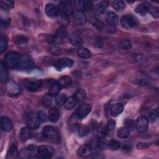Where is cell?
I'll return each mask as SVG.
<instances>
[{
	"mask_svg": "<svg viewBox=\"0 0 159 159\" xmlns=\"http://www.w3.org/2000/svg\"><path fill=\"white\" fill-rule=\"evenodd\" d=\"M42 134L45 139H48L52 142L58 143L60 141V135L58 130L52 126H45Z\"/></svg>",
	"mask_w": 159,
	"mask_h": 159,
	"instance_id": "cell-1",
	"label": "cell"
},
{
	"mask_svg": "<svg viewBox=\"0 0 159 159\" xmlns=\"http://www.w3.org/2000/svg\"><path fill=\"white\" fill-rule=\"evenodd\" d=\"M20 56L16 52H9L5 57V61L6 65L9 67H14L17 66Z\"/></svg>",
	"mask_w": 159,
	"mask_h": 159,
	"instance_id": "cell-2",
	"label": "cell"
},
{
	"mask_svg": "<svg viewBox=\"0 0 159 159\" xmlns=\"http://www.w3.org/2000/svg\"><path fill=\"white\" fill-rule=\"evenodd\" d=\"M74 61L70 58H60L57 59L54 62V66L57 70H61L67 67L73 66Z\"/></svg>",
	"mask_w": 159,
	"mask_h": 159,
	"instance_id": "cell-3",
	"label": "cell"
},
{
	"mask_svg": "<svg viewBox=\"0 0 159 159\" xmlns=\"http://www.w3.org/2000/svg\"><path fill=\"white\" fill-rule=\"evenodd\" d=\"M91 111V106L88 103H83L75 112V114L80 119H82L87 116Z\"/></svg>",
	"mask_w": 159,
	"mask_h": 159,
	"instance_id": "cell-4",
	"label": "cell"
},
{
	"mask_svg": "<svg viewBox=\"0 0 159 159\" xmlns=\"http://www.w3.org/2000/svg\"><path fill=\"white\" fill-rule=\"evenodd\" d=\"M130 81L139 85H147L150 83V79L147 76L142 73H137L132 76Z\"/></svg>",
	"mask_w": 159,
	"mask_h": 159,
	"instance_id": "cell-5",
	"label": "cell"
},
{
	"mask_svg": "<svg viewBox=\"0 0 159 159\" xmlns=\"http://www.w3.org/2000/svg\"><path fill=\"white\" fill-rule=\"evenodd\" d=\"M38 155L43 158H50L53 154V148L48 145H40L37 148Z\"/></svg>",
	"mask_w": 159,
	"mask_h": 159,
	"instance_id": "cell-6",
	"label": "cell"
},
{
	"mask_svg": "<svg viewBox=\"0 0 159 159\" xmlns=\"http://www.w3.org/2000/svg\"><path fill=\"white\" fill-rule=\"evenodd\" d=\"M24 84L27 90L34 92L38 90L41 87L42 82L38 80L28 79L25 80Z\"/></svg>",
	"mask_w": 159,
	"mask_h": 159,
	"instance_id": "cell-7",
	"label": "cell"
},
{
	"mask_svg": "<svg viewBox=\"0 0 159 159\" xmlns=\"http://www.w3.org/2000/svg\"><path fill=\"white\" fill-rule=\"evenodd\" d=\"M148 120L145 116H141L137 118L135 122V127L138 132L140 133H143L146 132L148 129Z\"/></svg>",
	"mask_w": 159,
	"mask_h": 159,
	"instance_id": "cell-8",
	"label": "cell"
},
{
	"mask_svg": "<svg viewBox=\"0 0 159 159\" xmlns=\"http://www.w3.org/2000/svg\"><path fill=\"white\" fill-rule=\"evenodd\" d=\"M120 24L124 27L130 29L137 25V20L134 16L131 15H125L122 17L120 19Z\"/></svg>",
	"mask_w": 159,
	"mask_h": 159,
	"instance_id": "cell-9",
	"label": "cell"
},
{
	"mask_svg": "<svg viewBox=\"0 0 159 159\" xmlns=\"http://www.w3.org/2000/svg\"><path fill=\"white\" fill-rule=\"evenodd\" d=\"M34 64L32 59L27 55L20 56L17 66L20 69H27L30 68Z\"/></svg>",
	"mask_w": 159,
	"mask_h": 159,
	"instance_id": "cell-10",
	"label": "cell"
},
{
	"mask_svg": "<svg viewBox=\"0 0 159 159\" xmlns=\"http://www.w3.org/2000/svg\"><path fill=\"white\" fill-rule=\"evenodd\" d=\"M40 120H39L37 115L30 113L27 117V127L31 130H36L40 126Z\"/></svg>",
	"mask_w": 159,
	"mask_h": 159,
	"instance_id": "cell-11",
	"label": "cell"
},
{
	"mask_svg": "<svg viewBox=\"0 0 159 159\" xmlns=\"http://www.w3.org/2000/svg\"><path fill=\"white\" fill-rule=\"evenodd\" d=\"M58 9L61 14L66 16H70L73 13V8L68 1H61L58 6Z\"/></svg>",
	"mask_w": 159,
	"mask_h": 159,
	"instance_id": "cell-12",
	"label": "cell"
},
{
	"mask_svg": "<svg viewBox=\"0 0 159 159\" xmlns=\"http://www.w3.org/2000/svg\"><path fill=\"white\" fill-rule=\"evenodd\" d=\"M6 89L8 94L11 96H16L19 94L20 89L19 86L15 82L11 81L7 83Z\"/></svg>",
	"mask_w": 159,
	"mask_h": 159,
	"instance_id": "cell-13",
	"label": "cell"
},
{
	"mask_svg": "<svg viewBox=\"0 0 159 159\" xmlns=\"http://www.w3.org/2000/svg\"><path fill=\"white\" fill-rule=\"evenodd\" d=\"M66 36V32L64 29H60L58 30L53 35H52L50 37V42H59L63 40Z\"/></svg>",
	"mask_w": 159,
	"mask_h": 159,
	"instance_id": "cell-14",
	"label": "cell"
},
{
	"mask_svg": "<svg viewBox=\"0 0 159 159\" xmlns=\"http://www.w3.org/2000/svg\"><path fill=\"white\" fill-rule=\"evenodd\" d=\"M78 155L82 158H88L92 155V148L89 144L81 145L78 151Z\"/></svg>",
	"mask_w": 159,
	"mask_h": 159,
	"instance_id": "cell-15",
	"label": "cell"
},
{
	"mask_svg": "<svg viewBox=\"0 0 159 159\" xmlns=\"http://www.w3.org/2000/svg\"><path fill=\"white\" fill-rule=\"evenodd\" d=\"M45 11L46 14L51 17H56L58 15L59 9L56 6L52 3L47 4L45 7Z\"/></svg>",
	"mask_w": 159,
	"mask_h": 159,
	"instance_id": "cell-16",
	"label": "cell"
},
{
	"mask_svg": "<svg viewBox=\"0 0 159 159\" xmlns=\"http://www.w3.org/2000/svg\"><path fill=\"white\" fill-rule=\"evenodd\" d=\"M73 20L77 25H83L86 22V17L83 11H78L74 14Z\"/></svg>",
	"mask_w": 159,
	"mask_h": 159,
	"instance_id": "cell-17",
	"label": "cell"
},
{
	"mask_svg": "<svg viewBox=\"0 0 159 159\" xmlns=\"http://www.w3.org/2000/svg\"><path fill=\"white\" fill-rule=\"evenodd\" d=\"M28 127H24L21 129L19 133V139L22 142H25L32 137V133Z\"/></svg>",
	"mask_w": 159,
	"mask_h": 159,
	"instance_id": "cell-18",
	"label": "cell"
},
{
	"mask_svg": "<svg viewBox=\"0 0 159 159\" xmlns=\"http://www.w3.org/2000/svg\"><path fill=\"white\" fill-rule=\"evenodd\" d=\"M1 128L4 132H9L12 129V123L9 118L6 116L1 117Z\"/></svg>",
	"mask_w": 159,
	"mask_h": 159,
	"instance_id": "cell-19",
	"label": "cell"
},
{
	"mask_svg": "<svg viewBox=\"0 0 159 159\" xmlns=\"http://www.w3.org/2000/svg\"><path fill=\"white\" fill-rule=\"evenodd\" d=\"M69 41L75 47H80L83 45V40L80 35L76 34H71L69 36Z\"/></svg>",
	"mask_w": 159,
	"mask_h": 159,
	"instance_id": "cell-20",
	"label": "cell"
},
{
	"mask_svg": "<svg viewBox=\"0 0 159 159\" xmlns=\"http://www.w3.org/2000/svg\"><path fill=\"white\" fill-rule=\"evenodd\" d=\"M21 155H24L22 157L24 158H33L35 157V147L34 146H29L24 149H22L20 152Z\"/></svg>",
	"mask_w": 159,
	"mask_h": 159,
	"instance_id": "cell-21",
	"label": "cell"
},
{
	"mask_svg": "<svg viewBox=\"0 0 159 159\" xmlns=\"http://www.w3.org/2000/svg\"><path fill=\"white\" fill-rule=\"evenodd\" d=\"M123 105L120 103L113 104L110 109V113L112 117H116L122 113L123 111Z\"/></svg>",
	"mask_w": 159,
	"mask_h": 159,
	"instance_id": "cell-22",
	"label": "cell"
},
{
	"mask_svg": "<svg viewBox=\"0 0 159 159\" xmlns=\"http://www.w3.org/2000/svg\"><path fill=\"white\" fill-rule=\"evenodd\" d=\"M60 118V113L57 108L52 107L48 112V119L52 122H56Z\"/></svg>",
	"mask_w": 159,
	"mask_h": 159,
	"instance_id": "cell-23",
	"label": "cell"
},
{
	"mask_svg": "<svg viewBox=\"0 0 159 159\" xmlns=\"http://www.w3.org/2000/svg\"><path fill=\"white\" fill-rule=\"evenodd\" d=\"M106 20L107 23L110 25H116L118 22L117 16L116 13L113 12H107Z\"/></svg>",
	"mask_w": 159,
	"mask_h": 159,
	"instance_id": "cell-24",
	"label": "cell"
},
{
	"mask_svg": "<svg viewBox=\"0 0 159 159\" xmlns=\"http://www.w3.org/2000/svg\"><path fill=\"white\" fill-rule=\"evenodd\" d=\"M61 88V87L60 84H59L58 81H55L51 84V86L48 89V94L52 96H56L60 92Z\"/></svg>",
	"mask_w": 159,
	"mask_h": 159,
	"instance_id": "cell-25",
	"label": "cell"
},
{
	"mask_svg": "<svg viewBox=\"0 0 159 159\" xmlns=\"http://www.w3.org/2000/svg\"><path fill=\"white\" fill-rule=\"evenodd\" d=\"M130 135V130L126 127H122L118 129L117 135L120 139H126Z\"/></svg>",
	"mask_w": 159,
	"mask_h": 159,
	"instance_id": "cell-26",
	"label": "cell"
},
{
	"mask_svg": "<svg viewBox=\"0 0 159 159\" xmlns=\"http://www.w3.org/2000/svg\"><path fill=\"white\" fill-rule=\"evenodd\" d=\"M78 103V102L75 99V98L73 96H71L66 99L65 103L64 104L65 108L67 110H71L74 108Z\"/></svg>",
	"mask_w": 159,
	"mask_h": 159,
	"instance_id": "cell-27",
	"label": "cell"
},
{
	"mask_svg": "<svg viewBox=\"0 0 159 159\" xmlns=\"http://www.w3.org/2000/svg\"><path fill=\"white\" fill-rule=\"evenodd\" d=\"M8 77V73L7 70L6 68V66L5 64L1 61L0 63V78L2 81H6L7 80Z\"/></svg>",
	"mask_w": 159,
	"mask_h": 159,
	"instance_id": "cell-28",
	"label": "cell"
},
{
	"mask_svg": "<svg viewBox=\"0 0 159 159\" xmlns=\"http://www.w3.org/2000/svg\"><path fill=\"white\" fill-rule=\"evenodd\" d=\"M58 83L60 84L61 87L63 88H67L71 85L72 80L71 78L68 76H63L60 78L58 80Z\"/></svg>",
	"mask_w": 159,
	"mask_h": 159,
	"instance_id": "cell-29",
	"label": "cell"
},
{
	"mask_svg": "<svg viewBox=\"0 0 159 159\" xmlns=\"http://www.w3.org/2000/svg\"><path fill=\"white\" fill-rule=\"evenodd\" d=\"M77 54L78 55L83 59H86L90 57L91 56V53L89 50L86 48H79L77 50Z\"/></svg>",
	"mask_w": 159,
	"mask_h": 159,
	"instance_id": "cell-30",
	"label": "cell"
},
{
	"mask_svg": "<svg viewBox=\"0 0 159 159\" xmlns=\"http://www.w3.org/2000/svg\"><path fill=\"white\" fill-rule=\"evenodd\" d=\"M78 134L80 137H84L87 135L90 132V129L88 125H80L78 127Z\"/></svg>",
	"mask_w": 159,
	"mask_h": 159,
	"instance_id": "cell-31",
	"label": "cell"
},
{
	"mask_svg": "<svg viewBox=\"0 0 159 159\" xmlns=\"http://www.w3.org/2000/svg\"><path fill=\"white\" fill-rule=\"evenodd\" d=\"M17 154L18 152L16 146L11 145L7 151L6 158H16L17 157Z\"/></svg>",
	"mask_w": 159,
	"mask_h": 159,
	"instance_id": "cell-32",
	"label": "cell"
},
{
	"mask_svg": "<svg viewBox=\"0 0 159 159\" xmlns=\"http://www.w3.org/2000/svg\"><path fill=\"white\" fill-rule=\"evenodd\" d=\"M86 92L83 89H79L76 90V91L73 97L79 102L84 99V98H86Z\"/></svg>",
	"mask_w": 159,
	"mask_h": 159,
	"instance_id": "cell-33",
	"label": "cell"
},
{
	"mask_svg": "<svg viewBox=\"0 0 159 159\" xmlns=\"http://www.w3.org/2000/svg\"><path fill=\"white\" fill-rule=\"evenodd\" d=\"M112 7L115 10L117 11H120L123 10L125 8V3L123 1H121V0L114 1L112 2Z\"/></svg>",
	"mask_w": 159,
	"mask_h": 159,
	"instance_id": "cell-34",
	"label": "cell"
},
{
	"mask_svg": "<svg viewBox=\"0 0 159 159\" xmlns=\"http://www.w3.org/2000/svg\"><path fill=\"white\" fill-rule=\"evenodd\" d=\"M107 6V2L106 1H101L98 3L95 6V11L98 14L102 13Z\"/></svg>",
	"mask_w": 159,
	"mask_h": 159,
	"instance_id": "cell-35",
	"label": "cell"
},
{
	"mask_svg": "<svg viewBox=\"0 0 159 159\" xmlns=\"http://www.w3.org/2000/svg\"><path fill=\"white\" fill-rule=\"evenodd\" d=\"M147 9V11H149L150 13L152 15L153 17H154L155 18H158L159 16V11H158V8L153 6L151 4H147L145 5Z\"/></svg>",
	"mask_w": 159,
	"mask_h": 159,
	"instance_id": "cell-36",
	"label": "cell"
},
{
	"mask_svg": "<svg viewBox=\"0 0 159 159\" xmlns=\"http://www.w3.org/2000/svg\"><path fill=\"white\" fill-rule=\"evenodd\" d=\"M0 3L1 9L6 11H8L14 7V1H1Z\"/></svg>",
	"mask_w": 159,
	"mask_h": 159,
	"instance_id": "cell-37",
	"label": "cell"
},
{
	"mask_svg": "<svg viewBox=\"0 0 159 159\" xmlns=\"http://www.w3.org/2000/svg\"><path fill=\"white\" fill-rule=\"evenodd\" d=\"M135 11L137 14L141 15V16H145L147 13V9L145 4H140L137 5L135 8Z\"/></svg>",
	"mask_w": 159,
	"mask_h": 159,
	"instance_id": "cell-38",
	"label": "cell"
},
{
	"mask_svg": "<svg viewBox=\"0 0 159 159\" xmlns=\"http://www.w3.org/2000/svg\"><path fill=\"white\" fill-rule=\"evenodd\" d=\"M97 134L99 139H103L107 134L106 126L102 124H99L97 129Z\"/></svg>",
	"mask_w": 159,
	"mask_h": 159,
	"instance_id": "cell-39",
	"label": "cell"
},
{
	"mask_svg": "<svg viewBox=\"0 0 159 159\" xmlns=\"http://www.w3.org/2000/svg\"><path fill=\"white\" fill-rule=\"evenodd\" d=\"M108 147L110 150L114 151L118 150L120 147V142L116 139H111L108 143Z\"/></svg>",
	"mask_w": 159,
	"mask_h": 159,
	"instance_id": "cell-40",
	"label": "cell"
},
{
	"mask_svg": "<svg viewBox=\"0 0 159 159\" xmlns=\"http://www.w3.org/2000/svg\"><path fill=\"white\" fill-rule=\"evenodd\" d=\"M66 99L67 97L65 94H58L55 98V103L58 106H61L65 103Z\"/></svg>",
	"mask_w": 159,
	"mask_h": 159,
	"instance_id": "cell-41",
	"label": "cell"
},
{
	"mask_svg": "<svg viewBox=\"0 0 159 159\" xmlns=\"http://www.w3.org/2000/svg\"><path fill=\"white\" fill-rule=\"evenodd\" d=\"M52 102H53L52 96H51L49 94L44 96L42 99V104L43 106L45 107H48L51 106V105L52 104Z\"/></svg>",
	"mask_w": 159,
	"mask_h": 159,
	"instance_id": "cell-42",
	"label": "cell"
},
{
	"mask_svg": "<svg viewBox=\"0 0 159 159\" xmlns=\"http://www.w3.org/2000/svg\"><path fill=\"white\" fill-rule=\"evenodd\" d=\"M27 40H28L27 38L23 35L16 36L14 39V43H16V44H18V45H22V44L26 43L27 42Z\"/></svg>",
	"mask_w": 159,
	"mask_h": 159,
	"instance_id": "cell-43",
	"label": "cell"
},
{
	"mask_svg": "<svg viewBox=\"0 0 159 159\" xmlns=\"http://www.w3.org/2000/svg\"><path fill=\"white\" fill-rule=\"evenodd\" d=\"M119 46L122 49H129L131 48L132 44L129 40L122 39L119 42Z\"/></svg>",
	"mask_w": 159,
	"mask_h": 159,
	"instance_id": "cell-44",
	"label": "cell"
},
{
	"mask_svg": "<svg viewBox=\"0 0 159 159\" xmlns=\"http://www.w3.org/2000/svg\"><path fill=\"white\" fill-rule=\"evenodd\" d=\"M7 46V43L6 39L3 35H1L0 37V53H2L6 50Z\"/></svg>",
	"mask_w": 159,
	"mask_h": 159,
	"instance_id": "cell-45",
	"label": "cell"
},
{
	"mask_svg": "<svg viewBox=\"0 0 159 159\" xmlns=\"http://www.w3.org/2000/svg\"><path fill=\"white\" fill-rule=\"evenodd\" d=\"M115 126H116V123L114 120H109L107 123L106 126L107 134H111L114 131Z\"/></svg>",
	"mask_w": 159,
	"mask_h": 159,
	"instance_id": "cell-46",
	"label": "cell"
},
{
	"mask_svg": "<svg viewBox=\"0 0 159 159\" xmlns=\"http://www.w3.org/2000/svg\"><path fill=\"white\" fill-rule=\"evenodd\" d=\"M37 116L40 122H44L47 119V115L43 111H39L37 113Z\"/></svg>",
	"mask_w": 159,
	"mask_h": 159,
	"instance_id": "cell-47",
	"label": "cell"
},
{
	"mask_svg": "<svg viewBox=\"0 0 159 159\" xmlns=\"http://www.w3.org/2000/svg\"><path fill=\"white\" fill-rule=\"evenodd\" d=\"M150 119L152 122H155L158 118V113L157 109H153L151 111L149 114Z\"/></svg>",
	"mask_w": 159,
	"mask_h": 159,
	"instance_id": "cell-48",
	"label": "cell"
},
{
	"mask_svg": "<svg viewBox=\"0 0 159 159\" xmlns=\"http://www.w3.org/2000/svg\"><path fill=\"white\" fill-rule=\"evenodd\" d=\"M125 123V127H127L129 130L130 129H132L133 128H134V127L135 126V122L131 119H126L124 122Z\"/></svg>",
	"mask_w": 159,
	"mask_h": 159,
	"instance_id": "cell-49",
	"label": "cell"
},
{
	"mask_svg": "<svg viewBox=\"0 0 159 159\" xmlns=\"http://www.w3.org/2000/svg\"><path fill=\"white\" fill-rule=\"evenodd\" d=\"M50 50L51 53L55 55H58L61 53V49L60 47L56 45H52L50 48Z\"/></svg>",
	"mask_w": 159,
	"mask_h": 159,
	"instance_id": "cell-50",
	"label": "cell"
},
{
	"mask_svg": "<svg viewBox=\"0 0 159 159\" xmlns=\"http://www.w3.org/2000/svg\"><path fill=\"white\" fill-rule=\"evenodd\" d=\"M75 6L78 9V11H82L83 10H84V1H77L75 2Z\"/></svg>",
	"mask_w": 159,
	"mask_h": 159,
	"instance_id": "cell-51",
	"label": "cell"
},
{
	"mask_svg": "<svg viewBox=\"0 0 159 159\" xmlns=\"http://www.w3.org/2000/svg\"><path fill=\"white\" fill-rule=\"evenodd\" d=\"M150 145V143H148V142H139L137 145V147L139 148V149H145L148 147H149Z\"/></svg>",
	"mask_w": 159,
	"mask_h": 159,
	"instance_id": "cell-52",
	"label": "cell"
},
{
	"mask_svg": "<svg viewBox=\"0 0 159 159\" xmlns=\"http://www.w3.org/2000/svg\"><path fill=\"white\" fill-rule=\"evenodd\" d=\"M84 10L91 11L93 9V3H92V2L91 1H84Z\"/></svg>",
	"mask_w": 159,
	"mask_h": 159,
	"instance_id": "cell-53",
	"label": "cell"
},
{
	"mask_svg": "<svg viewBox=\"0 0 159 159\" xmlns=\"http://www.w3.org/2000/svg\"><path fill=\"white\" fill-rule=\"evenodd\" d=\"M93 24H94V25H95V27H96L97 29H98L99 30L102 29L103 28V26H104L103 23H102L101 21L98 20H96L94 21V22L93 23Z\"/></svg>",
	"mask_w": 159,
	"mask_h": 159,
	"instance_id": "cell-54",
	"label": "cell"
}]
</instances>
